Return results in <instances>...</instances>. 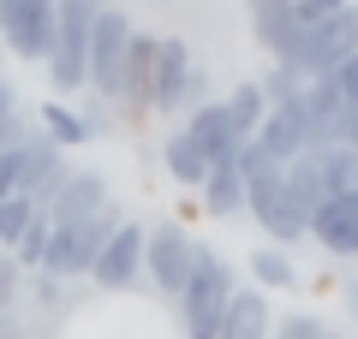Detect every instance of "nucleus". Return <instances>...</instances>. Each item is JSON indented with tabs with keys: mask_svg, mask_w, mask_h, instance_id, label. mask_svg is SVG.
I'll use <instances>...</instances> for the list:
<instances>
[{
	"mask_svg": "<svg viewBox=\"0 0 358 339\" xmlns=\"http://www.w3.org/2000/svg\"><path fill=\"white\" fill-rule=\"evenodd\" d=\"M233 292H239L233 262H227L209 239H197V244H192V280H185V292H179V322H185V339H221V322H227Z\"/></svg>",
	"mask_w": 358,
	"mask_h": 339,
	"instance_id": "f257e3e1",
	"label": "nucleus"
},
{
	"mask_svg": "<svg viewBox=\"0 0 358 339\" xmlns=\"http://www.w3.org/2000/svg\"><path fill=\"white\" fill-rule=\"evenodd\" d=\"M108 0H54V48H48V84L54 96L90 84V36L102 24Z\"/></svg>",
	"mask_w": 358,
	"mask_h": 339,
	"instance_id": "f03ea898",
	"label": "nucleus"
},
{
	"mask_svg": "<svg viewBox=\"0 0 358 339\" xmlns=\"http://www.w3.org/2000/svg\"><path fill=\"white\" fill-rule=\"evenodd\" d=\"M203 101H209V66L192 54L185 36H162L155 42V96H150V113H185V119H192Z\"/></svg>",
	"mask_w": 358,
	"mask_h": 339,
	"instance_id": "7ed1b4c3",
	"label": "nucleus"
},
{
	"mask_svg": "<svg viewBox=\"0 0 358 339\" xmlns=\"http://www.w3.org/2000/svg\"><path fill=\"white\" fill-rule=\"evenodd\" d=\"M120 226V214H96V220H78V226H54V239H48V256H42L36 274L54 280V286H66V280H90V268H96V256H102L108 232Z\"/></svg>",
	"mask_w": 358,
	"mask_h": 339,
	"instance_id": "20e7f679",
	"label": "nucleus"
},
{
	"mask_svg": "<svg viewBox=\"0 0 358 339\" xmlns=\"http://www.w3.org/2000/svg\"><path fill=\"white\" fill-rule=\"evenodd\" d=\"M131 42H138V24H131L120 6H108L102 24H96V36H90V84L96 96L114 107V101H126V66H131Z\"/></svg>",
	"mask_w": 358,
	"mask_h": 339,
	"instance_id": "39448f33",
	"label": "nucleus"
},
{
	"mask_svg": "<svg viewBox=\"0 0 358 339\" xmlns=\"http://www.w3.org/2000/svg\"><path fill=\"white\" fill-rule=\"evenodd\" d=\"M358 54V0L346 6V13H329V18H317V24H305V36H299V48H293V72L299 77H329L334 66H346Z\"/></svg>",
	"mask_w": 358,
	"mask_h": 339,
	"instance_id": "423d86ee",
	"label": "nucleus"
},
{
	"mask_svg": "<svg viewBox=\"0 0 358 339\" xmlns=\"http://www.w3.org/2000/svg\"><path fill=\"white\" fill-rule=\"evenodd\" d=\"M192 244H197V232H185L179 220H150V232H143V274L173 303L185 292V280H192Z\"/></svg>",
	"mask_w": 358,
	"mask_h": 339,
	"instance_id": "0eeeda50",
	"label": "nucleus"
},
{
	"mask_svg": "<svg viewBox=\"0 0 358 339\" xmlns=\"http://www.w3.org/2000/svg\"><path fill=\"white\" fill-rule=\"evenodd\" d=\"M143 232H150L143 220H120L114 232H108L102 256H96V268H90V280H96L102 292H126V286L143 280Z\"/></svg>",
	"mask_w": 358,
	"mask_h": 339,
	"instance_id": "6e6552de",
	"label": "nucleus"
},
{
	"mask_svg": "<svg viewBox=\"0 0 358 339\" xmlns=\"http://www.w3.org/2000/svg\"><path fill=\"white\" fill-rule=\"evenodd\" d=\"M0 48L13 60H48L54 48V0H18L0 18Z\"/></svg>",
	"mask_w": 358,
	"mask_h": 339,
	"instance_id": "1a4fd4ad",
	"label": "nucleus"
},
{
	"mask_svg": "<svg viewBox=\"0 0 358 339\" xmlns=\"http://www.w3.org/2000/svg\"><path fill=\"white\" fill-rule=\"evenodd\" d=\"M108 209H114L108 179L96 173V167H72L66 185L54 190V202H48V220L54 226H78V220H96V214H108Z\"/></svg>",
	"mask_w": 358,
	"mask_h": 339,
	"instance_id": "9d476101",
	"label": "nucleus"
},
{
	"mask_svg": "<svg viewBox=\"0 0 358 339\" xmlns=\"http://www.w3.org/2000/svg\"><path fill=\"white\" fill-rule=\"evenodd\" d=\"M310 239L341 262H358V190H341V197L322 202L317 220H310Z\"/></svg>",
	"mask_w": 358,
	"mask_h": 339,
	"instance_id": "9b49d317",
	"label": "nucleus"
},
{
	"mask_svg": "<svg viewBox=\"0 0 358 339\" xmlns=\"http://www.w3.org/2000/svg\"><path fill=\"white\" fill-rule=\"evenodd\" d=\"M185 137L197 143V149L209 155V167H221V161H239V149H245V137L233 131V119H227V101H203V107L185 119Z\"/></svg>",
	"mask_w": 358,
	"mask_h": 339,
	"instance_id": "f8f14e48",
	"label": "nucleus"
},
{
	"mask_svg": "<svg viewBox=\"0 0 358 339\" xmlns=\"http://www.w3.org/2000/svg\"><path fill=\"white\" fill-rule=\"evenodd\" d=\"M251 30H257V48H263L275 66H287V60H293V48H299V36H305V13L287 0V6L251 13Z\"/></svg>",
	"mask_w": 358,
	"mask_h": 339,
	"instance_id": "ddd939ff",
	"label": "nucleus"
},
{
	"mask_svg": "<svg viewBox=\"0 0 358 339\" xmlns=\"http://www.w3.org/2000/svg\"><path fill=\"white\" fill-rule=\"evenodd\" d=\"M275 333V310H268V292L239 286L227 303V322H221V339H268Z\"/></svg>",
	"mask_w": 358,
	"mask_h": 339,
	"instance_id": "4468645a",
	"label": "nucleus"
},
{
	"mask_svg": "<svg viewBox=\"0 0 358 339\" xmlns=\"http://www.w3.org/2000/svg\"><path fill=\"white\" fill-rule=\"evenodd\" d=\"M203 214H215V220H233V214H245V179H239V161H221L209 167L203 179Z\"/></svg>",
	"mask_w": 358,
	"mask_h": 339,
	"instance_id": "2eb2a0df",
	"label": "nucleus"
},
{
	"mask_svg": "<svg viewBox=\"0 0 358 339\" xmlns=\"http://www.w3.org/2000/svg\"><path fill=\"white\" fill-rule=\"evenodd\" d=\"M155 42H162V36H143V30H138V42H131L126 101H120V107H131V113H150V96H155Z\"/></svg>",
	"mask_w": 358,
	"mask_h": 339,
	"instance_id": "dca6fc26",
	"label": "nucleus"
},
{
	"mask_svg": "<svg viewBox=\"0 0 358 339\" xmlns=\"http://www.w3.org/2000/svg\"><path fill=\"white\" fill-rule=\"evenodd\" d=\"M36 126H42V137H48L54 149H84V143H90V126H84V113H78V107H66L60 96H48V101H42Z\"/></svg>",
	"mask_w": 358,
	"mask_h": 339,
	"instance_id": "f3484780",
	"label": "nucleus"
},
{
	"mask_svg": "<svg viewBox=\"0 0 358 339\" xmlns=\"http://www.w3.org/2000/svg\"><path fill=\"white\" fill-rule=\"evenodd\" d=\"M162 161H167V173H173L185 190H203V179H209V155L197 149L192 137H185V126H179V131H167V143H162Z\"/></svg>",
	"mask_w": 358,
	"mask_h": 339,
	"instance_id": "a211bd4d",
	"label": "nucleus"
},
{
	"mask_svg": "<svg viewBox=\"0 0 358 339\" xmlns=\"http://www.w3.org/2000/svg\"><path fill=\"white\" fill-rule=\"evenodd\" d=\"M245 268H251V286L257 292H293L299 286V262L287 250H275V244H257Z\"/></svg>",
	"mask_w": 358,
	"mask_h": 339,
	"instance_id": "6ab92c4d",
	"label": "nucleus"
},
{
	"mask_svg": "<svg viewBox=\"0 0 358 339\" xmlns=\"http://www.w3.org/2000/svg\"><path fill=\"white\" fill-rule=\"evenodd\" d=\"M227 119H233V131H239L245 143L263 131V119H268V96H263V84H257V77L233 84V96H227Z\"/></svg>",
	"mask_w": 358,
	"mask_h": 339,
	"instance_id": "aec40b11",
	"label": "nucleus"
},
{
	"mask_svg": "<svg viewBox=\"0 0 358 339\" xmlns=\"http://www.w3.org/2000/svg\"><path fill=\"white\" fill-rule=\"evenodd\" d=\"M48 239H54V220H48V209H36V220L24 226V239H18L13 262L24 268V274H36V268H42V256H48Z\"/></svg>",
	"mask_w": 358,
	"mask_h": 339,
	"instance_id": "412c9836",
	"label": "nucleus"
},
{
	"mask_svg": "<svg viewBox=\"0 0 358 339\" xmlns=\"http://www.w3.org/2000/svg\"><path fill=\"white\" fill-rule=\"evenodd\" d=\"M322 155V173H329V190L341 197V190H358V149H346V143H329Z\"/></svg>",
	"mask_w": 358,
	"mask_h": 339,
	"instance_id": "4be33fe9",
	"label": "nucleus"
},
{
	"mask_svg": "<svg viewBox=\"0 0 358 339\" xmlns=\"http://www.w3.org/2000/svg\"><path fill=\"white\" fill-rule=\"evenodd\" d=\"M36 209H42V202H30V197H13V202H0V250H6V256L18 250V239H24V226L36 220Z\"/></svg>",
	"mask_w": 358,
	"mask_h": 339,
	"instance_id": "5701e85b",
	"label": "nucleus"
},
{
	"mask_svg": "<svg viewBox=\"0 0 358 339\" xmlns=\"http://www.w3.org/2000/svg\"><path fill=\"white\" fill-rule=\"evenodd\" d=\"M257 84H263L268 107H287V101H299V96H305V84H310V77H299L293 66H268V77H257Z\"/></svg>",
	"mask_w": 358,
	"mask_h": 339,
	"instance_id": "b1692460",
	"label": "nucleus"
},
{
	"mask_svg": "<svg viewBox=\"0 0 358 339\" xmlns=\"http://www.w3.org/2000/svg\"><path fill=\"white\" fill-rule=\"evenodd\" d=\"M322 333H329V327H322V315H305V310H299V315H281L268 339H322Z\"/></svg>",
	"mask_w": 358,
	"mask_h": 339,
	"instance_id": "393cba45",
	"label": "nucleus"
},
{
	"mask_svg": "<svg viewBox=\"0 0 358 339\" xmlns=\"http://www.w3.org/2000/svg\"><path fill=\"white\" fill-rule=\"evenodd\" d=\"M329 84H334V96H341L346 107H358V54H352L346 66H334V72H329Z\"/></svg>",
	"mask_w": 358,
	"mask_h": 339,
	"instance_id": "a878e982",
	"label": "nucleus"
},
{
	"mask_svg": "<svg viewBox=\"0 0 358 339\" xmlns=\"http://www.w3.org/2000/svg\"><path fill=\"white\" fill-rule=\"evenodd\" d=\"M299 13H305V24H317V18H329V13H346L352 0H293Z\"/></svg>",
	"mask_w": 358,
	"mask_h": 339,
	"instance_id": "bb28decb",
	"label": "nucleus"
},
{
	"mask_svg": "<svg viewBox=\"0 0 358 339\" xmlns=\"http://www.w3.org/2000/svg\"><path fill=\"white\" fill-rule=\"evenodd\" d=\"M18 274H24V268H18L13 256L0 250V310H6V303H13V292H18Z\"/></svg>",
	"mask_w": 358,
	"mask_h": 339,
	"instance_id": "cd10ccee",
	"label": "nucleus"
},
{
	"mask_svg": "<svg viewBox=\"0 0 358 339\" xmlns=\"http://www.w3.org/2000/svg\"><path fill=\"white\" fill-rule=\"evenodd\" d=\"M13 119H18V89L0 77V126H13Z\"/></svg>",
	"mask_w": 358,
	"mask_h": 339,
	"instance_id": "c85d7f7f",
	"label": "nucleus"
},
{
	"mask_svg": "<svg viewBox=\"0 0 358 339\" xmlns=\"http://www.w3.org/2000/svg\"><path fill=\"white\" fill-rule=\"evenodd\" d=\"M341 303H346V322H358V274L341 280Z\"/></svg>",
	"mask_w": 358,
	"mask_h": 339,
	"instance_id": "c756f323",
	"label": "nucleus"
},
{
	"mask_svg": "<svg viewBox=\"0 0 358 339\" xmlns=\"http://www.w3.org/2000/svg\"><path fill=\"white\" fill-rule=\"evenodd\" d=\"M0 339H24V333L13 327V315H0Z\"/></svg>",
	"mask_w": 358,
	"mask_h": 339,
	"instance_id": "7c9ffc66",
	"label": "nucleus"
},
{
	"mask_svg": "<svg viewBox=\"0 0 358 339\" xmlns=\"http://www.w3.org/2000/svg\"><path fill=\"white\" fill-rule=\"evenodd\" d=\"M245 6H251V13H268V6H287V0H245Z\"/></svg>",
	"mask_w": 358,
	"mask_h": 339,
	"instance_id": "2f4dec72",
	"label": "nucleus"
},
{
	"mask_svg": "<svg viewBox=\"0 0 358 339\" xmlns=\"http://www.w3.org/2000/svg\"><path fill=\"white\" fill-rule=\"evenodd\" d=\"M13 6H18V0H0V18H6V13H13Z\"/></svg>",
	"mask_w": 358,
	"mask_h": 339,
	"instance_id": "473e14b6",
	"label": "nucleus"
},
{
	"mask_svg": "<svg viewBox=\"0 0 358 339\" xmlns=\"http://www.w3.org/2000/svg\"><path fill=\"white\" fill-rule=\"evenodd\" d=\"M322 339H346V333H334V327H329V333H322Z\"/></svg>",
	"mask_w": 358,
	"mask_h": 339,
	"instance_id": "72a5a7b5",
	"label": "nucleus"
},
{
	"mask_svg": "<svg viewBox=\"0 0 358 339\" xmlns=\"http://www.w3.org/2000/svg\"><path fill=\"white\" fill-rule=\"evenodd\" d=\"M0 54H6V48H0Z\"/></svg>",
	"mask_w": 358,
	"mask_h": 339,
	"instance_id": "f704fd0d",
	"label": "nucleus"
},
{
	"mask_svg": "<svg viewBox=\"0 0 358 339\" xmlns=\"http://www.w3.org/2000/svg\"><path fill=\"white\" fill-rule=\"evenodd\" d=\"M0 315H6V310H0Z\"/></svg>",
	"mask_w": 358,
	"mask_h": 339,
	"instance_id": "c9c22d12",
	"label": "nucleus"
}]
</instances>
